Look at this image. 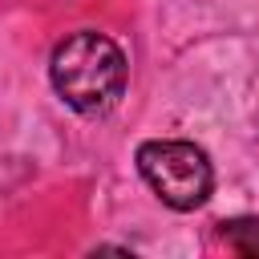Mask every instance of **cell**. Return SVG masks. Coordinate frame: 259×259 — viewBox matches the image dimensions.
I'll list each match as a JSON object with an SVG mask.
<instances>
[{
    "label": "cell",
    "instance_id": "3957f363",
    "mask_svg": "<svg viewBox=\"0 0 259 259\" xmlns=\"http://www.w3.org/2000/svg\"><path fill=\"white\" fill-rule=\"evenodd\" d=\"M219 235L231 251L259 259V219H227V223H219Z\"/></svg>",
    "mask_w": 259,
    "mask_h": 259
},
{
    "label": "cell",
    "instance_id": "6da1fadb",
    "mask_svg": "<svg viewBox=\"0 0 259 259\" xmlns=\"http://www.w3.org/2000/svg\"><path fill=\"white\" fill-rule=\"evenodd\" d=\"M125 53L105 32H69L49 57V81L57 97L85 117L109 113L125 93Z\"/></svg>",
    "mask_w": 259,
    "mask_h": 259
},
{
    "label": "cell",
    "instance_id": "7a4b0ae2",
    "mask_svg": "<svg viewBox=\"0 0 259 259\" xmlns=\"http://www.w3.org/2000/svg\"><path fill=\"white\" fill-rule=\"evenodd\" d=\"M138 174L146 178V186L170 210H194V206H202L210 198V186H214L210 158L194 142H174V138L142 142L138 146Z\"/></svg>",
    "mask_w": 259,
    "mask_h": 259
}]
</instances>
